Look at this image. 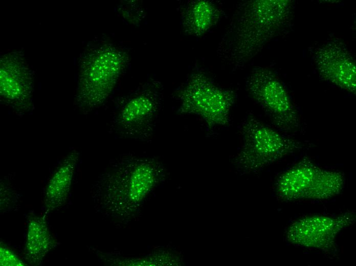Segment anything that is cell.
Wrapping results in <instances>:
<instances>
[{
    "label": "cell",
    "mask_w": 356,
    "mask_h": 266,
    "mask_svg": "<svg viewBox=\"0 0 356 266\" xmlns=\"http://www.w3.org/2000/svg\"><path fill=\"white\" fill-rule=\"evenodd\" d=\"M292 10L287 1L239 3L217 45L218 57L233 70L244 66L290 23Z\"/></svg>",
    "instance_id": "6da1fadb"
},
{
    "label": "cell",
    "mask_w": 356,
    "mask_h": 266,
    "mask_svg": "<svg viewBox=\"0 0 356 266\" xmlns=\"http://www.w3.org/2000/svg\"><path fill=\"white\" fill-rule=\"evenodd\" d=\"M242 144L236 158L244 172H255L290 154L313 146L280 134L250 115L240 125Z\"/></svg>",
    "instance_id": "7a4b0ae2"
},
{
    "label": "cell",
    "mask_w": 356,
    "mask_h": 266,
    "mask_svg": "<svg viewBox=\"0 0 356 266\" xmlns=\"http://www.w3.org/2000/svg\"><path fill=\"white\" fill-rule=\"evenodd\" d=\"M177 96L180 113L198 117L210 128L229 123L235 100L233 91L218 85L201 71L190 76Z\"/></svg>",
    "instance_id": "3957f363"
},
{
    "label": "cell",
    "mask_w": 356,
    "mask_h": 266,
    "mask_svg": "<svg viewBox=\"0 0 356 266\" xmlns=\"http://www.w3.org/2000/svg\"><path fill=\"white\" fill-rule=\"evenodd\" d=\"M345 185L342 172L322 168L304 159L279 177L275 191L283 201L325 200L339 194Z\"/></svg>",
    "instance_id": "277c9868"
},
{
    "label": "cell",
    "mask_w": 356,
    "mask_h": 266,
    "mask_svg": "<svg viewBox=\"0 0 356 266\" xmlns=\"http://www.w3.org/2000/svg\"><path fill=\"white\" fill-rule=\"evenodd\" d=\"M246 87L277 128L287 134L301 129L299 116L288 92L271 70L264 67L254 68L247 78Z\"/></svg>",
    "instance_id": "5b68a950"
},
{
    "label": "cell",
    "mask_w": 356,
    "mask_h": 266,
    "mask_svg": "<svg viewBox=\"0 0 356 266\" xmlns=\"http://www.w3.org/2000/svg\"><path fill=\"white\" fill-rule=\"evenodd\" d=\"M83 68L78 83V101L84 108L101 105L115 87L125 58L113 48L102 49L92 55Z\"/></svg>",
    "instance_id": "8992f818"
},
{
    "label": "cell",
    "mask_w": 356,
    "mask_h": 266,
    "mask_svg": "<svg viewBox=\"0 0 356 266\" xmlns=\"http://www.w3.org/2000/svg\"><path fill=\"white\" fill-rule=\"evenodd\" d=\"M355 220L353 212L336 216L315 215L304 217L292 224L285 239L290 244L308 249L329 251L336 248V237Z\"/></svg>",
    "instance_id": "52a82bcc"
},
{
    "label": "cell",
    "mask_w": 356,
    "mask_h": 266,
    "mask_svg": "<svg viewBox=\"0 0 356 266\" xmlns=\"http://www.w3.org/2000/svg\"><path fill=\"white\" fill-rule=\"evenodd\" d=\"M314 56L322 78L342 89L355 93V64L343 42L336 40L327 42L316 50Z\"/></svg>",
    "instance_id": "ba28073f"
},
{
    "label": "cell",
    "mask_w": 356,
    "mask_h": 266,
    "mask_svg": "<svg viewBox=\"0 0 356 266\" xmlns=\"http://www.w3.org/2000/svg\"><path fill=\"white\" fill-rule=\"evenodd\" d=\"M159 97L150 92L132 96L120 108L116 119L118 129L127 136L138 137L152 129Z\"/></svg>",
    "instance_id": "9c48e42d"
},
{
    "label": "cell",
    "mask_w": 356,
    "mask_h": 266,
    "mask_svg": "<svg viewBox=\"0 0 356 266\" xmlns=\"http://www.w3.org/2000/svg\"><path fill=\"white\" fill-rule=\"evenodd\" d=\"M26 72L22 68H1V98L17 109L26 110L31 104L33 83Z\"/></svg>",
    "instance_id": "30bf717a"
},
{
    "label": "cell",
    "mask_w": 356,
    "mask_h": 266,
    "mask_svg": "<svg viewBox=\"0 0 356 266\" xmlns=\"http://www.w3.org/2000/svg\"><path fill=\"white\" fill-rule=\"evenodd\" d=\"M221 10L214 2L196 0L190 2L182 16L185 32L195 36L207 33L220 20Z\"/></svg>",
    "instance_id": "8fae6325"
},
{
    "label": "cell",
    "mask_w": 356,
    "mask_h": 266,
    "mask_svg": "<svg viewBox=\"0 0 356 266\" xmlns=\"http://www.w3.org/2000/svg\"><path fill=\"white\" fill-rule=\"evenodd\" d=\"M79 154L67 156L50 180L46 189L44 205L48 211L62 206L66 201Z\"/></svg>",
    "instance_id": "7c38bea8"
},
{
    "label": "cell",
    "mask_w": 356,
    "mask_h": 266,
    "mask_svg": "<svg viewBox=\"0 0 356 266\" xmlns=\"http://www.w3.org/2000/svg\"><path fill=\"white\" fill-rule=\"evenodd\" d=\"M52 239L46 220L35 216L30 219L26 246L29 262L38 265L52 248Z\"/></svg>",
    "instance_id": "4fadbf2b"
},
{
    "label": "cell",
    "mask_w": 356,
    "mask_h": 266,
    "mask_svg": "<svg viewBox=\"0 0 356 266\" xmlns=\"http://www.w3.org/2000/svg\"><path fill=\"white\" fill-rule=\"evenodd\" d=\"M1 265H24V263L10 250L1 247L0 249Z\"/></svg>",
    "instance_id": "5bb4252c"
}]
</instances>
